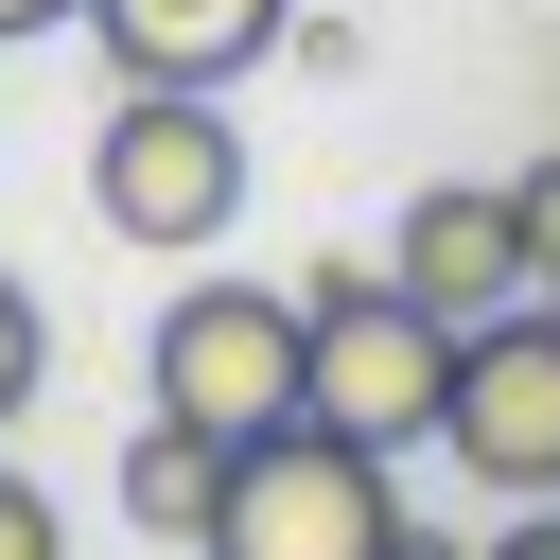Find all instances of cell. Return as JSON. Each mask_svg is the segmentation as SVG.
Instances as JSON below:
<instances>
[{
  "label": "cell",
  "mask_w": 560,
  "mask_h": 560,
  "mask_svg": "<svg viewBox=\"0 0 560 560\" xmlns=\"http://www.w3.org/2000/svg\"><path fill=\"white\" fill-rule=\"evenodd\" d=\"M508 192H525V262L560 280V158H542V175H508Z\"/></svg>",
  "instance_id": "8fae6325"
},
{
  "label": "cell",
  "mask_w": 560,
  "mask_h": 560,
  "mask_svg": "<svg viewBox=\"0 0 560 560\" xmlns=\"http://www.w3.org/2000/svg\"><path fill=\"white\" fill-rule=\"evenodd\" d=\"M105 70H158V88H228L298 35V0H88Z\"/></svg>",
  "instance_id": "52a82bcc"
},
{
  "label": "cell",
  "mask_w": 560,
  "mask_h": 560,
  "mask_svg": "<svg viewBox=\"0 0 560 560\" xmlns=\"http://www.w3.org/2000/svg\"><path fill=\"white\" fill-rule=\"evenodd\" d=\"M402 455L385 438H332V420H280L228 455V508H210V560H402Z\"/></svg>",
  "instance_id": "3957f363"
},
{
  "label": "cell",
  "mask_w": 560,
  "mask_h": 560,
  "mask_svg": "<svg viewBox=\"0 0 560 560\" xmlns=\"http://www.w3.org/2000/svg\"><path fill=\"white\" fill-rule=\"evenodd\" d=\"M52 542H70V525H52V490H35V472H0V560H52Z\"/></svg>",
  "instance_id": "30bf717a"
},
{
  "label": "cell",
  "mask_w": 560,
  "mask_h": 560,
  "mask_svg": "<svg viewBox=\"0 0 560 560\" xmlns=\"http://www.w3.org/2000/svg\"><path fill=\"white\" fill-rule=\"evenodd\" d=\"M385 262H402V298L420 315H508V298H542V262H525V192H490V175H438L402 228H385Z\"/></svg>",
  "instance_id": "8992f818"
},
{
  "label": "cell",
  "mask_w": 560,
  "mask_h": 560,
  "mask_svg": "<svg viewBox=\"0 0 560 560\" xmlns=\"http://www.w3.org/2000/svg\"><path fill=\"white\" fill-rule=\"evenodd\" d=\"M210 508H228V455H210L192 420L122 438V525H140V542H210Z\"/></svg>",
  "instance_id": "ba28073f"
},
{
  "label": "cell",
  "mask_w": 560,
  "mask_h": 560,
  "mask_svg": "<svg viewBox=\"0 0 560 560\" xmlns=\"http://www.w3.org/2000/svg\"><path fill=\"white\" fill-rule=\"evenodd\" d=\"M438 455L490 490V508H542L560 490V315L508 298L455 332V402H438Z\"/></svg>",
  "instance_id": "5b68a950"
},
{
  "label": "cell",
  "mask_w": 560,
  "mask_h": 560,
  "mask_svg": "<svg viewBox=\"0 0 560 560\" xmlns=\"http://www.w3.org/2000/svg\"><path fill=\"white\" fill-rule=\"evenodd\" d=\"M52 385V315H35V280H0V420Z\"/></svg>",
  "instance_id": "9c48e42d"
},
{
  "label": "cell",
  "mask_w": 560,
  "mask_h": 560,
  "mask_svg": "<svg viewBox=\"0 0 560 560\" xmlns=\"http://www.w3.org/2000/svg\"><path fill=\"white\" fill-rule=\"evenodd\" d=\"M88 210H105V245L210 262L228 210H245V122H228V88H158V70H122V105L88 122Z\"/></svg>",
  "instance_id": "7a4b0ae2"
},
{
  "label": "cell",
  "mask_w": 560,
  "mask_h": 560,
  "mask_svg": "<svg viewBox=\"0 0 560 560\" xmlns=\"http://www.w3.org/2000/svg\"><path fill=\"white\" fill-rule=\"evenodd\" d=\"M140 385H158V420H192L210 455L280 438V420H298V298H280V280H192V298H158Z\"/></svg>",
  "instance_id": "277c9868"
},
{
  "label": "cell",
  "mask_w": 560,
  "mask_h": 560,
  "mask_svg": "<svg viewBox=\"0 0 560 560\" xmlns=\"http://www.w3.org/2000/svg\"><path fill=\"white\" fill-rule=\"evenodd\" d=\"M70 18H88V0H0V52H18V35H70Z\"/></svg>",
  "instance_id": "7c38bea8"
},
{
  "label": "cell",
  "mask_w": 560,
  "mask_h": 560,
  "mask_svg": "<svg viewBox=\"0 0 560 560\" xmlns=\"http://www.w3.org/2000/svg\"><path fill=\"white\" fill-rule=\"evenodd\" d=\"M438 402H455V315H420L402 262H368V245L298 262V420L402 455V438H438Z\"/></svg>",
  "instance_id": "6da1fadb"
}]
</instances>
